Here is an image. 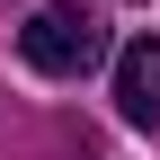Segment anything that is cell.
<instances>
[{
  "instance_id": "7a4b0ae2",
  "label": "cell",
  "mask_w": 160,
  "mask_h": 160,
  "mask_svg": "<svg viewBox=\"0 0 160 160\" xmlns=\"http://www.w3.org/2000/svg\"><path fill=\"white\" fill-rule=\"evenodd\" d=\"M116 107H125V125H151L160 133V36L116 53Z\"/></svg>"
},
{
  "instance_id": "6da1fadb",
  "label": "cell",
  "mask_w": 160,
  "mask_h": 160,
  "mask_svg": "<svg viewBox=\"0 0 160 160\" xmlns=\"http://www.w3.org/2000/svg\"><path fill=\"white\" fill-rule=\"evenodd\" d=\"M18 53L45 80H80V71L107 62V27H98V9H80V0H45V9L18 27Z\"/></svg>"
},
{
  "instance_id": "3957f363",
  "label": "cell",
  "mask_w": 160,
  "mask_h": 160,
  "mask_svg": "<svg viewBox=\"0 0 160 160\" xmlns=\"http://www.w3.org/2000/svg\"><path fill=\"white\" fill-rule=\"evenodd\" d=\"M0 9H9V0H0Z\"/></svg>"
}]
</instances>
